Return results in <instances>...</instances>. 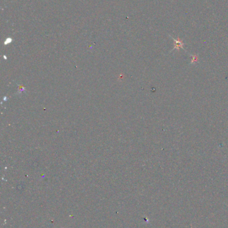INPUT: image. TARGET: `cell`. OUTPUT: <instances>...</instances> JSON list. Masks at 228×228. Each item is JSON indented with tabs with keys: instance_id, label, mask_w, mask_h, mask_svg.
<instances>
[{
	"instance_id": "6da1fadb",
	"label": "cell",
	"mask_w": 228,
	"mask_h": 228,
	"mask_svg": "<svg viewBox=\"0 0 228 228\" xmlns=\"http://www.w3.org/2000/svg\"><path fill=\"white\" fill-rule=\"evenodd\" d=\"M171 38L173 39V41L175 42V46H174L173 49H172V50L171 51H171H174V50H175V49H179L180 48H181V49H184V50H185V48H183V46H184L185 43H183L182 40H181L180 39H174L173 37H171Z\"/></svg>"
},
{
	"instance_id": "7a4b0ae2",
	"label": "cell",
	"mask_w": 228,
	"mask_h": 228,
	"mask_svg": "<svg viewBox=\"0 0 228 228\" xmlns=\"http://www.w3.org/2000/svg\"><path fill=\"white\" fill-rule=\"evenodd\" d=\"M191 62H190V64H196L197 62H198V60H199V57L197 55H191Z\"/></svg>"
}]
</instances>
